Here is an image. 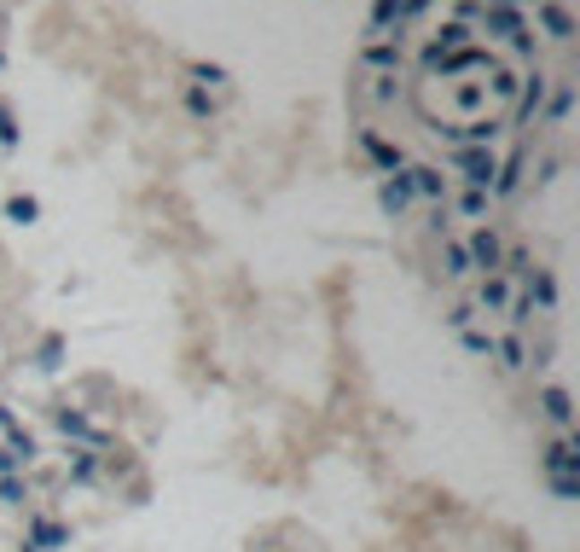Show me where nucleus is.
Instances as JSON below:
<instances>
[{
    "label": "nucleus",
    "instance_id": "ddd939ff",
    "mask_svg": "<svg viewBox=\"0 0 580 552\" xmlns=\"http://www.w3.org/2000/svg\"><path fill=\"white\" fill-rule=\"evenodd\" d=\"M528 302H534V309H558V279L546 274V267H534V274H528V291H523Z\"/></svg>",
    "mask_w": 580,
    "mask_h": 552
},
{
    "label": "nucleus",
    "instance_id": "7ed1b4c3",
    "mask_svg": "<svg viewBox=\"0 0 580 552\" xmlns=\"http://www.w3.org/2000/svg\"><path fill=\"white\" fill-rule=\"evenodd\" d=\"M447 134L453 145H493L499 140V117H471V122H453V128H436Z\"/></svg>",
    "mask_w": 580,
    "mask_h": 552
},
{
    "label": "nucleus",
    "instance_id": "5701e85b",
    "mask_svg": "<svg viewBox=\"0 0 580 552\" xmlns=\"http://www.w3.org/2000/svg\"><path fill=\"white\" fill-rule=\"evenodd\" d=\"M528 274H534L528 250H505V262H499V279H528Z\"/></svg>",
    "mask_w": 580,
    "mask_h": 552
},
{
    "label": "nucleus",
    "instance_id": "f8f14e48",
    "mask_svg": "<svg viewBox=\"0 0 580 552\" xmlns=\"http://www.w3.org/2000/svg\"><path fill=\"white\" fill-rule=\"evenodd\" d=\"M523 163H528L523 152H511V157H505V163H499V175H493V187H488V198H511V192L523 187Z\"/></svg>",
    "mask_w": 580,
    "mask_h": 552
},
{
    "label": "nucleus",
    "instance_id": "412c9836",
    "mask_svg": "<svg viewBox=\"0 0 580 552\" xmlns=\"http://www.w3.org/2000/svg\"><path fill=\"white\" fill-rule=\"evenodd\" d=\"M18 140H23V128H18V110H12L6 100H0V145H6V152H18Z\"/></svg>",
    "mask_w": 580,
    "mask_h": 552
},
{
    "label": "nucleus",
    "instance_id": "6ab92c4d",
    "mask_svg": "<svg viewBox=\"0 0 580 552\" xmlns=\"http://www.w3.org/2000/svg\"><path fill=\"white\" fill-rule=\"evenodd\" d=\"M35 366H47V372H53V366H65V337H58V331H47V337H41V349H35Z\"/></svg>",
    "mask_w": 580,
    "mask_h": 552
},
{
    "label": "nucleus",
    "instance_id": "c9c22d12",
    "mask_svg": "<svg viewBox=\"0 0 580 552\" xmlns=\"http://www.w3.org/2000/svg\"><path fill=\"white\" fill-rule=\"evenodd\" d=\"M476 6H499V12H523L528 0H476Z\"/></svg>",
    "mask_w": 580,
    "mask_h": 552
},
{
    "label": "nucleus",
    "instance_id": "9b49d317",
    "mask_svg": "<svg viewBox=\"0 0 580 552\" xmlns=\"http://www.w3.org/2000/svg\"><path fill=\"white\" fill-rule=\"evenodd\" d=\"M476 23H482L488 35H505V41H516V35H523V12H499V6H482V12H476Z\"/></svg>",
    "mask_w": 580,
    "mask_h": 552
},
{
    "label": "nucleus",
    "instance_id": "f3484780",
    "mask_svg": "<svg viewBox=\"0 0 580 552\" xmlns=\"http://www.w3.org/2000/svg\"><path fill=\"white\" fill-rule=\"evenodd\" d=\"M6 221H18V227H30V221H41V204H35L30 192H12V198H6Z\"/></svg>",
    "mask_w": 580,
    "mask_h": 552
},
{
    "label": "nucleus",
    "instance_id": "e433bc0d",
    "mask_svg": "<svg viewBox=\"0 0 580 552\" xmlns=\"http://www.w3.org/2000/svg\"><path fill=\"white\" fill-rule=\"evenodd\" d=\"M6 465H18V460H12V453H6V448H0V471H6Z\"/></svg>",
    "mask_w": 580,
    "mask_h": 552
},
{
    "label": "nucleus",
    "instance_id": "dca6fc26",
    "mask_svg": "<svg viewBox=\"0 0 580 552\" xmlns=\"http://www.w3.org/2000/svg\"><path fill=\"white\" fill-rule=\"evenodd\" d=\"M389 23H401V0H372V18H366V35H384Z\"/></svg>",
    "mask_w": 580,
    "mask_h": 552
},
{
    "label": "nucleus",
    "instance_id": "4468645a",
    "mask_svg": "<svg viewBox=\"0 0 580 552\" xmlns=\"http://www.w3.org/2000/svg\"><path fill=\"white\" fill-rule=\"evenodd\" d=\"M569 110H575V88H569V82H558V88L546 93V105H540V117H546V122H569Z\"/></svg>",
    "mask_w": 580,
    "mask_h": 552
},
{
    "label": "nucleus",
    "instance_id": "cd10ccee",
    "mask_svg": "<svg viewBox=\"0 0 580 552\" xmlns=\"http://www.w3.org/2000/svg\"><path fill=\"white\" fill-rule=\"evenodd\" d=\"M505 309H511V331H523L528 320H534V302H528V297H511Z\"/></svg>",
    "mask_w": 580,
    "mask_h": 552
},
{
    "label": "nucleus",
    "instance_id": "393cba45",
    "mask_svg": "<svg viewBox=\"0 0 580 552\" xmlns=\"http://www.w3.org/2000/svg\"><path fill=\"white\" fill-rule=\"evenodd\" d=\"M546 465H551V477H563L575 465V448H569V442H551V448H546Z\"/></svg>",
    "mask_w": 580,
    "mask_h": 552
},
{
    "label": "nucleus",
    "instance_id": "2eb2a0df",
    "mask_svg": "<svg viewBox=\"0 0 580 552\" xmlns=\"http://www.w3.org/2000/svg\"><path fill=\"white\" fill-rule=\"evenodd\" d=\"M476 302H482V309H505V302H511V279L482 274V285H476Z\"/></svg>",
    "mask_w": 580,
    "mask_h": 552
},
{
    "label": "nucleus",
    "instance_id": "9d476101",
    "mask_svg": "<svg viewBox=\"0 0 580 552\" xmlns=\"http://www.w3.org/2000/svg\"><path fill=\"white\" fill-rule=\"evenodd\" d=\"M360 65L394 76V70H401V41H366V47H360Z\"/></svg>",
    "mask_w": 580,
    "mask_h": 552
},
{
    "label": "nucleus",
    "instance_id": "7c9ffc66",
    "mask_svg": "<svg viewBox=\"0 0 580 552\" xmlns=\"http://www.w3.org/2000/svg\"><path fill=\"white\" fill-rule=\"evenodd\" d=\"M471 320H476V302H459V309H447V326H453V331H464Z\"/></svg>",
    "mask_w": 580,
    "mask_h": 552
},
{
    "label": "nucleus",
    "instance_id": "6e6552de",
    "mask_svg": "<svg viewBox=\"0 0 580 552\" xmlns=\"http://www.w3.org/2000/svg\"><path fill=\"white\" fill-rule=\"evenodd\" d=\"M377 210H384V215H394V221H401L406 210H412V187H406V175H389L384 187H377Z\"/></svg>",
    "mask_w": 580,
    "mask_h": 552
},
{
    "label": "nucleus",
    "instance_id": "aec40b11",
    "mask_svg": "<svg viewBox=\"0 0 580 552\" xmlns=\"http://www.w3.org/2000/svg\"><path fill=\"white\" fill-rule=\"evenodd\" d=\"M493 355H499L505 366H523V361H528V349H523V337H516V331H505V337H493Z\"/></svg>",
    "mask_w": 580,
    "mask_h": 552
},
{
    "label": "nucleus",
    "instance_id": "473e14b6",
    "mask_svg": "<svg viewBox=\"0 0 580 552\" xmlns=\"http://www.w3.org/2000/svg\"><path fill=\"white\" fill-rule=\"evenodd\" d=\"M192 76L197 82H227V70H221V65H192Z\"/></svg>",
    "mask_w": 580,
    "mask_h": 552
},
{
    "label": "nucleus",
    "instance_id": "0eeeda50",
    "mask_svg": "<svg viewBox=\"0 0 580 552\" xmlns=\"http://www.w3.org/2000/svg\"><path fill=\"white\" fill-rule=\"evenodd\" d=\"M429 70H441V76H459V70H499V65H493L482 47H459V53H441Z\"/></svg>",
    "mask_w": 580,
    "mask_h": 552
},
{
    "label": "nucleus",
    "instance_id": "4c0bfd02",
    "mask_svg": "<svg viewBox=\"0 0 580 552\" xmlns=\"http://www.w3.org/2000/svg\"><path fill=\"white\" fill-rule=\"evenodd\" d=\"M0 425H12V413H6V407H0Z\"/></svg>",
    "mask_w": 580,
    "mask_h": 552
},
{
    "label": "nucleus",
    "instance_id": "423d86ee",
    "mask_svg": "<svg viewBox=\"0 0 580 552\" xmlns=\"http://www.w3.org/2000/svg\"><path fill=\"white\" fill-rule=\"evenodd\" d=\"M534 18H540V30H546L551 41H575V18H569V6H563V0H540Z\"/></svg>",
    "mask_w": 580,
    "mask_h": 552
},
{
    "label": "nucleus",
    "instance_id": "39448f33",
    "mask_svg": "<svg viewBox=\"0 0 580 552\" xmlns=\"http://www.w3.org/2000/svg\"><path fill=\"white\" fill-rule=\"evenodd\" d=\"M401 175H406V187H412V198H429V204L447 198V175H441V169H429V163H406Z\"/></svg>",
    "mask_w": 580,
    "mask_h": 552
},
{
    "label": "nucleus",
    "instance_id": "b1692460",
    "mask_svg": "<svg viewBox=\"0 0 580 552\" xmlns=\"http://www.w3.org/2000/svg\"><path fill=\"white\" fill-rule=\"evenodd\" d=\"M441 267H447V274H471V256H464V244H459V239L441 244Z\"/></svg>",
    "mask_w": 580,
    "mask_h": 552
},
{
    "label": "nucleus",
    "instance_id": "20e7f679",
    "mask_svg": "<svg viewBox=\"0 0 580 552\" xmlns=\"http://www.w3.org/2000/svg\"><path fill=\"white\" fill-rule=\"evenodd\" d=\"M360 152L372 157L377 169H389V175H401V169H406V152H401V145H394V140H384V134H377V128H360Z\"/></svg>",
    "mask_w": 580,
    "mask_h": 552
},
{
    "label": "nucleus",
    "instance_id": "bb28decb",
    "mask_svg": "<svg viewBox=\"0 0 580 552\" xmlns=\"http://www.w3.org/2000/svg\"><path fill=\"white\" fill-rule=\"evenodd\" d=\"M459 343H464L471 355H493V337H488V331H476V326H464V331H459Z\"/></svg>",
    "mask_w": 580,
    "mask_h": 552
},
{
    "label": "nucleus",
    "instance_id": "58836bf2",
    "mask_svg": "<svg viewBox=\"0 0 580 552\" xmlns=\"http://www.w3.org/2000/svg\"><path fill=\"white\" fill-rule=\"evenodd\" d=\"M0 65H6V53H0Z\"/></svg>",
    "mask_w": 580,
    "mask_h": 552
},
{
    "label": "nucleus",
    "instance_id": "72a5a7b5",
    "mask_svg": "<svg viewBox=\"0 0 580 552\" xmlns=\"http://www.w3.org/2000/svg\"><path fill=\"white\" fill-rule=\"evenodd\" d=\"M372 100L384 105V100H394V76H377V88H372Z\"/></svg>",
    "mask_w": 580,
    "mask_h": 552
},
{
    "label": "nucleus",
    "instance_id": "a211bd4d",
    "mask_svg": "<svg viewBox=\"0 0 580 552\" xmlns=\"http://www.w3.org/2000/svg\"><path fill=\"white\" fill-rule=\"evenodd\" d=\"M58 431L65 436H82V442H105V431H93L82 413H70V407H58Z\"/></svg>",
    "mask_w": 580,
    "mask_h": 552
},
{
    "label": "nucleus",
    "instance_id": "1a4fd4ad",
    "mask_svg": "<svg viewBox=\"0 0 580 552\" xmlns=\"http://www.w3.org/2000/svg\"><path fill=\"white\" fill-rule=\"evenodd\" d=\"M516 88H523V93H516V122H534L540 105H546V76L534 70V76H523Z\"/></svg>",
    "mask_w": 580,
    "mask_h": 552
},
{
    "label": "nucleus",
    "instance_id": "f257e3e1",
    "mask_svg": "<svg viewBox=\"0 0 580 552\" xmlns=\"http://www.w3.org/2000/svg\"><path fill=\"white\" fill-rule=\"evenodd\" d=\"M453 169H459L476 192H488L493 175H499V152H493V145H459V152H453Z\"/></svg>",
    "mask_w": 580,
    "mask_h": 552
},
{
    "label": "nucleus",
    "instance_id": "c85d7f7f",
    "mask_svg": "<svg viewBox=\"0 0 580 552\" xmlns=\"http://www.w3.org/2000/svg\"><path fill=\"white\" fill-rule=\"evenodd\" d=\"M459 210L471 215V221H482V215H488V192H476V187H471V192L459 198Z\"/></svg>",
    "mask_w": 580,
    "mask_h": 552
},
{
    "label": "nucleus",
    "instance_id": "f704fd0d",
    "mask_svg": "<svg viewBox=\"0 0 580 552\" xmlns=\"http://www.w3.org/2000/svg\"><path fill=\"white\" fill-rule=\"evenodd\" d=\"M436 0H401V18H418V12H429Z\"/></svg>",
    "mask_w": 580,
    "mask_h": 552
},
{
    "label": "nucleus",
    "instance_id": "4be33fe9",
    "mask_svg": "<svg viewBox=\"0 0 580 552\" xmlns=\"http://www.w3.org/2000/svg\"><path fill=\"white\" fill-rule=\"evenodd\" d=\"M546 413H551L558 425H569V419H575V407H569V390H563V384H551V390H546Z\"/></svg>",
    "mask_w": 580,
    "mask_h": 552
},
{
    "label": "nucleus",
    "instance_id": "a878e982",
    "mask_svg": "<svg viewBox=\"0 0 580 552\" xmlns=\"http://www.w3.org/2000/svg\"><path fill=\"white\" fill-rule=\"evenodd\" d=\"M186 110H192V117H215V100H209V88H186Z\"/></svg>",
    "mask_w": 580,
    "mask_h": 552
},
{
    "label": "nucleus",
    "instance_id": "c756f323",
    "mask_svg": "<svg viewBox=\"0 0 580 552\" xmlns=\"http://www.w3.org/2000/svg\"><path fill=\"white\" fill-rule=\"evenodd\" d=\"M488 76H493V93H499V100H516V76L511 70H488Z\"/></svg>",
    "mask_w": 580,
    "mask_h": 552
},
{
    "label": "nucleus",
    "instance_id": "2f4dec72",
    "mask_svg": "<svg viewBox=\"0 0 580 552\" xmlns=\"http://www.w3.org/2000/svg\"><path fill=\"white\" fill-rule=\"evenodd\" d=\"M511 53H516V58H534V30H523V35H516V41H511Z\"/></svg>",
    "mask_w": 580,
    "mask_h": 552
},
{
    "label": "nucleus",
    "instance_id": "f03ea898",
    "mask_svg": "<svg viewBox=\"0 0 580 552\" xmlns=\"http://www.w3.org/2000/svg\"><path fill=\"white\" fill-rule=\"evenodd\" d=\"M464 256H471V267H482V274H499L505 262V239L493 227H476L471 239H464Z\"/></svg>",
    "mask_w": 580,
    "mask_h": 552
}]
</instances>
